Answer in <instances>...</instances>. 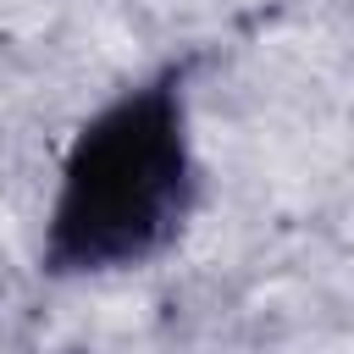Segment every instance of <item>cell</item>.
I'll list each match as a JSON object with an SVG mask.
<instances>
[{"instance_id":"1","label":"cell","mask_w":354,"mask_h":354,"mask_svg":"<svg viewBox=\"0 0 354 354\" xmlns=\"http://www.w3.org/2000/svg\"><path fill=\"white\" fill-rule=\"evenodd\" d=\"M194 55L122 83L66 144L44 210L39 271L55 282L122 277L166 260L199 210L188 116Z\"/></svg>"}]
</instances>
